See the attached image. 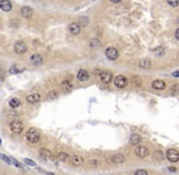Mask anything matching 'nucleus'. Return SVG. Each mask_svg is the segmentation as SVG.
Instances as JSON below:
<instances>
[{"instance_id": "1", "label": "nucleus", "mask_w": 179, "mask_h": 175, "mask_svg": "<svg viewBox=\"0 0 179 175\" xmlns=\"http://www.w3.org/2000/svg\"><path fill=\"white\" fill-rule=\"evenodd\" d=\"M26 137H27V140L29 141L31 144H37V142H39V140H40V132H39V130H37L34 128H31L26 132Z\"/></svg>"}, {"instance_id": "2", "label": "nucleus", "mask_w": 179, "mask_h": 175, "mask_svg": "<svg viewBox=\"0 0 179 175\" xmlns=\"http://www.w3.org/2000/svg\"><path fill=\"white\" fill-rule=\"evenodd\" d=\"M167 158H168L169 162L175 163V162L179 161V152L174 148H169L167 151Z\"/></svg>"}, {"instance_id": "3", "label": "nucleus", "mask_w": 179, "mask_h": 175, "mask_svg": "<svg viewBox=\"0 0 179 175\" xmlns=\"http://www.w3.org/2000/svg\"><path fill=\"white\" fill-rule=\"evenodd\" d=\"M13 50H15V52H16V54H18V55L24 54V52L27 51V45H26V43H24V41L20 40V41H17V43L15 44Z\"/></svg>"}, {"instance_id": "4", "label": "nucleus", "mask_w": 179, "mask_h": 175, "mask_svg": "<svg viewBox=\"0 0 179 175\" xmlns=\"http://www.w3.org/2000/svg\"><path fill=\"white\" fill-rule=\"evenodd\" d=\"M106 57L109 58V60H111V61H115V60H117L118 58V51H117V49H115V47H107L106 49Z\"/></svg>"}, {"instance_id": "5", "label": "nucleus", "mask_w": 179, "mask_h": 175, "mask_svg": "<svg viewBox=\"0 0 179 175\" xmlns=\"http://www.w3.org/2000/svg\"><path fill=\"white\" fill-rule=\"evenodd\" d=\"M127 84H128V80H127V78H126L124 76H117V77L115 78V85H116L117 88L123 89V88L127 86Z\"/></svg>"}, {"instance_id": "6", "label": "nucleus", "mask_w": 179, "mask_h": 175, "mask_svg": "<svg viewBox=\"0 0 179 175\" xmlns=\"http://www.w3.org/2000/svg\"><path fill=\"white\" fill-rule=\"evenodd\" d=\"M10 129L13 132H16V134H20V132H22V130H23V124L20 120H13L10 124Z\"/></svg>"}, {"instance_id": "7", "label": "nucleus", "mask_w": 179, "mask_h": 175, "mask_svg": "<svg viewBox=\"0 0 179 175\" xmlns=\"http://www.w3.org/2000/svg\"><path fill=\"white\" fill-rule=\"evenodd\" d=\"M135 154L138 157H140V158H145L146 156L149 154V149L146 148L145 146H138L135 148Z\"/></svg>"}, {"instance_id": "8", "label": "nucleus", "mask_w": 179, "mask_h": 175, "mask_svg": "<svg viewBox=\"0 0 179 175\" xmlns=\"http://www.w3.org/2000/svg\"><path fill=\"white\" fill-rule=\"evenodd\" d=\"M0 9L5 12H9L12 10V4L10 0H0Z\"/></svg>"}, {"instance_id": "9", "label": "nucleus", "mask_w": 179, "mask_h": 175, "mask_svg": "<svg viewBox=\"0 0 179 175\" xmlns=\"http://www.w3.org/2000/svg\"><path fill=\"white\" fill-rule=\"evenodd\" d=\"M112 73L111 72H101L100 73V79L101 81L104 83V84H109V83H111L112 80Z\"/></svg>"}, {"instance_id": "10", "label": "nucleus", "mask_w": 179, "mask_h": 175, "mask_svg": "<svg viewBox=\"0 0 179 175\" xmlns=\"http://www.w3.org/2000/svg\"><path fill=\"white\" fill-rule=\"evenodd\" d=\"M31 63L33 64V66H40V64L43 63V57H42V55H39V54L32 55L31 56Z\"/></svg>"}, {"instance_id": "11", "label": "nucleus", "mask_w": 179, "mask_h": 175, "mask_svg": "<svg viewBox=\"0 0 179 175\" xmlns=\"http://www.w3.org/2000/svg\"><path fill=\"white\" fill-rule=\"evenodd\" d=\"M68 30H70L71 34H73V35H77V34H79V33H80V26H79L78 23L73 22V23H71V24H70Z\"/></svg>"}, {"instance_id": "12", "label": "nucleus", "mask_w": 179, "mask_h": 175, "mask_svg": "<svg viewBox=\"0 0 179 175\" xmlns=\"http://www.w3.org/2000/svg\"><path fill=\"white\" fill-rule=\"evenodd\" d=\"M77 79H78L79 81H87V80L89 79V73H88V71H85V69H80V71L77 73Z\"/></svg>"}, {"instance_id": "13", "label": "nucleus", "mask_w": 179, "mask_h": 175, "mask_svg": "<svg viewBox=\"0 0 179 175\" xmlns=\"http://www.w3.org/2000/svg\"><path fill=\"white\" fill-rule=\"evenodd\" d=\"M124 161H126L124 156H123V154H121V153L115 154V156H112V157H111V162H112V163H115V164H122Z\"/></svg>"}, {"instance_id": "14", "label": "nucleus", "mask_w": 179, "mask_h": 175, "mask_svg": "<svg viewBox=\"0 0 179 175\" xmlns=\"http://www.w3.org/2000/svg\"><path fill=\"white\" fill-rule=\"evenodd\" d=\"M32 15H33V10H32L31 7L24 6V7H22V9H21V16H22V17H24V18H29Z\"/></svg>"}, {"instance_id": "15", "label": "nucleus", "mask_w": 179, "mask_h": 175, "mask_svg": "<svg viewBox=\"0 0 179 175\" xmlns=\"http://www.w3.org/2000/svg\"><path fill=\"white\" fill-rule=\"evenodd\" d=\"M26 98H27V101H28L29 103H38V102L40 101V95L34 93V94L28 95Z\"/></svg>"}, {"instance_id": "16", "label": "nucleus", "mask_w": 179, "mask_h": 175, "mask_svg": "<svg viewBox=\"0 0 179 175\" xmlns=\"http://www.w3.org/2000/svg\"><path fill=\"white\" fill-rule=\"evenodd\" d=\"M70 161L73 165H76V166H79V165H82L83 164V158L80 157V156H72L70 158Z\"/></svg>"}, {"instance_id": "17", "label": "nucleus", "mask_w": 179, "mask_h": 175, "mask_svg": "<svg viewBox=\"0 0 179 175\" xmlns=\"http://www.w3.org/2000/svg\"><path fill=\"white\" fill-rule=\"evenodd\" d=\"M61 90L63 91V93H70V91L72 90V84L68 81V80H65L61 83V85H60Z\"/></svg>"}, {"instance_id": "18", "label": "nucleus", "mask_w": 179, "mask_h": 175, "mask_svg": "<svg viewBox=\"0 0 179 175\" xmlns=\"http://www.w3.org/2000/svg\"><path fill=\"white\" fill-rule=\"evenodd\" d=\"M39 156L42 157L43 159H50V158L53 157V153L46 148H42L40 149V152H39Z\"/></svg>"}, {"instance_id": "19", "label": "nucleus", "mask_w": 179, "mask_h": 175, "mask_svg": "<svg viewBox=\"0 0 179 175\" xmlns=\"http://www.w3.org/2000/svg\"><path fill=\"white\" fill-rule=\"evenodd\" d=\"M140 140H141V137H140L139 134H132L131 137H129V144L135 146V145H138L140 142Z\"/></svg>"}, {"instance_id": "20", "label": "nucleus", "mask_w": 179, "mask_h": 175, "mask_svg": "<svg viewBox=\"0 0 179 175\" xmlns=\"http://www.w3.org/2000/svg\"><path fill=\"white\" fill-rule=\"evenodd\" d=\"M152 88L156 90H163V89H166V84L162 80H155V81H152Z\"/></svg>"}, {"instance_id": "21", "label": "nucleus", "mask_w": 179, "mask_h": 175, "mask_svg": "<svg viewBox=\"0 0 179 175\" xmlns=\"http://www.w3.org/2000/svg\"><path fill=\"white\" fill-rule=\"evenodd\" d=\"M139 66H140V68L149 69V68L151 67V61H150V58H143V60L139 62Z\"/></svg>"}, {"instance_id": "22", "label": "nucleus", "mask_w": 179, "mask_h": 175, "mask_svg": "<svg viewBox=\"0 0 179 175\" xmlns=\"http://www.w3.org/2000/svg\"><path fill=\"white\" fill-rule=\"evenodd\" d=\"M9 105H10V107H11V108H17V107H20L21 101H20L18 98L13 97V98H11L10 101H9Z\"/></svg>"}, {"instance_id": "23", "label": "nucleus", "mask_w": 179, "mask_h": 175, "mask_svg": "<svg viewBox=\"0 0 179 175\" xmlns=\"http://www.w3.org/2000/svg\"><path fill=\"white\" fill-rule=\"evenodd\" d=\"M153 158H155L156 161H163L165 159V154H163V152L162 151H155L153 152Z\"/></svg>"}, {"instance_id": "24", "label": "nucleus", "mask_w": 179, "mask_h": 175, "mask_svg": "<svg viewBox=\"0 0 179 175\" xmlns=\"http://www.w3.org/2000/svg\"><path fill=\"white\" fill-rule=\"evenodd\" d=\"M58 159L61 161V162H66V161L70 159V156H68L66 152H60V153L58 154Z\"/></svg>"}, {"instance_id": "25", "label": "nucleus", "mask_w": 179, "mask_h": 175, "mask_svg": "<svg viewBox=\"0 0 179 175\" xmlns=\"http://www.w3.org/2000/svg\"><path fill=\"white\" fill-rule=\"evenodd\" d=\"M23 162L26 163L27 165H31V166H37L36 162H34V161H32V159H28V158H24V159H23Z\"/></svg>"}, {"instance_id": "26", "label": "nucleus", "mask_w": 179, "mask_h": 175, "mask_svg": "<svg viewBox=\"0 0 179 175\" xmlns=\"http://www.w3.org/2000/svg\"><path fill=\"white\" fill-rule=\"evenodd\" d=\"M88 22H89V21H88V17H80L78 24H79V26H80V24H82V26H87Z\"/></svg>"}, {"instance_id": "27", "label": "nucleus", "mask_w": 179, "mask_h": 175, "mask_svg": "<svg viewBox=\"0 0 179 175\" xmlns=\"http://www.w3.org/2000/svg\"><path fill=\"white\" fill-rule=\"evenodd\" d=\"M10 161H11V163L15 165V166H17V168H23V165L20 163V162H17L15 159V158H10Z\"/></svg>"}, {"instance_id": "28", "label": "nucleus", "mask_w": 179, "mask_h": 175, "mask_svg": "<svg viewBox=\"0 0 179 175\" xmlns=\"http://www.w3.org/2000/svg\"><path fill=\"white\" fill-rule=\"evenodd\" d=\"M167 3L172 6V7H175L179 5V0H167Z\"/></svg>"}, {"instance_id": "29", "label": "nucleus", "mask_w": 179, "mask_h": 175, "mask_svg": "<svg viewBox=\"0 0 179 175\" xmlns=\"http://www.w3.org/2000/svg\"><path fill=\"white\" fill-rule=\"evenodd\" d=\"M22 69L21 68H17V67H16V66H12V67L10 68V73L11 74H16V73H18V72H21Z\"/></svg>"}, {"instance_id": "30", "label": "nucleus", "mask_w": 179, "mask_h": 175, "mask_svg": "<svg viewBox=\"0 0 179 175\" xmlns=\"http://www.w3.org/2000/svg\"><path fill=\"white\" fill-rule=\"evenodd\" d=\"M0 159H3L4 162H6V163L11 164V161H10V158H9V157H6V156H5V154H3V153H0Z\"/></svg>"}, {"instance_id": "31", "label": "nucleus", "mask_w": 179, "mask_h": 175, "mask_svg": "<svg viewBox=\"0 0 179 175\" xmlns=\"http://www.w3.org/2000/svg\"><path fill=\"white\" fill-rule=\"evenodd\" d=\"M134 175H148V171L144 170V169H139L134 173Z\"/></svg>"}, {"instance_id": "32", "label": "nucleus", "mask_w": 179, "mask_h": 175, "mask_svg": "<svg viewBox=\"0 0 179 175\" xmlns=\"http://www.w3.org/2000/svg\"><path fill=\"white\" fill-rule=\"evenodd\" d=\"M172 94H173V95H177V94H179V84H175V85L173 86Z\"/></svg>"}, {"instance_id": "33", "label": "nucleus", "mask_w": 179, "mask_h": 175, "mask_svg": "<svg viewBox=\"0 0 179 175\" xmlns=\"http://www.w3.org/2000/svg\"><path fill=\"white\" fill-rule=\"evenodd\" d=\"M56 96H58V93H56V91H51V93L48 94V97L49 98H55Z\"/></svg>"}, {"instance_id": "34", "label": "nucleus", "mask_w": 179, "mask_h": 175, "mask_svg": "<svg viewBox=\"0 0 179 175\" xmlns=\"http://www.w3.org/2000/svg\"><path fill=\"white\" fill-rule=\"evenodd\" d=\"M153 52L157 54V55H161V54H163V47H157L153 50Z\"/></svg>"}, {"instance_id": "35", "label": "nucleus", "mask_w": 179, "mask_h": 175, "mask_svg": "<svg viewBox=\"0 0 179 175\" xmlns=\"http://www.w3.org/2000/svg\"><path fill=\"white\" fill-rule=\"evenodd\" d=\"M96 45H99V41H97L96 39H93V40L90 41V46H92V47H95Z\"/></svg>"}, {"instance_id": "36", "label": "nucleus", "mask_w": 179, "mask_h": 175, "mask_svg": "<svg viewBox=\"0 0 179 175\" xmlns=\"http://www.w3.org/2000/svg\"><path fill=\"white\" fill-rule=\"evenodd\" d=\"M89 163H90L92 165H94V166L99 165V161H96V159H90V161H89Z\"/></svg>"}, {"instance_id": "37", "label": "nucleus", "mask_w": 179, "mask_h": 175, "mask_svg": "<svg viewBox=\"0 0 179 175\" xmlns=\"http://www.w3.org/2000/svg\"><path fill=\"white\" fill-rule=\"evenodd\" d=\"M175 38H177V40H179V28L175 30Z\"/></svg>"}, {"instance_id": "38", "label": "nucleus", "mask_w": 179, "mask_h": 175, "mask_svg": "<svg viewBox=\"0 0 179 175\" xmlns=\"http://www.w3.org/2000/svg\"><path fill=\"white\" fill-rule=\"evenodd\" d=\"M173 76H174V77H179V71L174 72V73H173Z\"/></svg>"}, {"instance_id": "39", "label": "nucleus", "mask_w": 179, "mask_h": 175, "mask_svg": "<svg viewBox=\"0 0 179 175\" xmlns=\"http://www.w3.org/2000/svg\"><path fill=\"white\" fill-rule=\"evenodd\" d=\"M169 170H170V171H175L177 169H175V168H172V166H170V168H169Z\"/></svg>"}, {"instance_id": "40", "label": "nucleus", "mask_w": 179, "mask_h": 175, "mask_svg": "<svg viewBox=\"0 0 179 175\" xmlns=\"http://www.w3.org/2000/svg\"><path fill=\"white\" fill-rule=\"evenodd\" d=\"M111 1H112V3H119L121 0H111Z\"/></svg>"}, {"instance_id": "41", "label": "nucleus", "mask_w": 179, "mask_h": 175, "mask_svg": "<svg viewBox=\"0 0 179 175\" xmlns=\"http://www.w3.org/2000/svg\"><path fill=\"white\" fill-rule=\"evenodd\" d=\"M48 175H55V174H54V173H49Z\"/></svg>"}, {"instance_id": "42", "label": "nucleus", "mask_w": 179, "mask_h": 175, "mask_svg": "<svg viewBox=\"0 0 179 175\" xmlns=\"http://www.w3.org/2000/svg\"><path fill=\"white\" fill-rule=\"evenodd\" d=\"M0 145H1V139H0Z\"/></svg>"}]
</instances>
